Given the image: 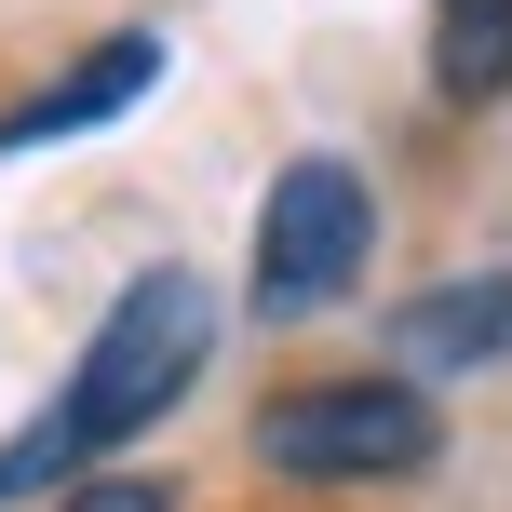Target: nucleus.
<instances>
[{
	"mask_svg": "<svg viewBox=\"0 0 512 512\" xmlns=\"http://www.w3.org/2000/svg\"><path fill=\"white\" fill-rule=\"evenodd\" d=\"M256 459L283 486H418L445 459V418H432V391L405 364L391 378H310V391L256 405Z\"/></svg>",
	"mask_w": 512,
	"mask_h": 512,
	"instance_id": "f03ea898",
	"label": "nucleus"
},
{
	"mask_svg": "<svg viewBox=\"0 0 512 512\" xmlns=\"http://www.w3.org/2000/svg\"><path fill=\"white\" fill-rule=\"evenodd\" d=\"M68 512H176V486H135V472H122V486H81Z\"/></svg>",
	"mask_w": 512,
	"mask_h": 512,
	"instance_id": "0eeeda50",
	"label": "nucleus"
},
{
	"mask_svg": "<svg viewBox=\"0 0 512 512\" xmlns=\"http://www.w3.org/2000/svg\"><path fill=\"white\" fill-rule=\"evenodd\" d=\"M391 351L405 378H472V364L512 351V270H459V283H418L391 310Z\"/></svg>",
	"mask_w": 512,
	"mask_h": 512,
	"instance_id": "20e7f679",
	"label": "nucleus"
},
{
	"mask_svg": "<svg viewBox=\"0 0 512 512\" xmlns=\"http://www.w3.org/2000/svg\"><path fill=\"white\" fill-rule=\"evenodd\" d=\"M149 81H162V41H149V27L95 41V54H81L68 81H54V95H27L14 122H0V162H14V149H54V135H95V122H122V108L149 95Z\"/></svg>",
	"mask_w": 512,
	"mask_h": 512,
	"instance_id": "39448f33",
	"label": "nucleus"
},
{
	"mask_svg": "<svg viewBox=\"0 0 512 512\" xmlns=\"http://www.w3.org/2000/svg\"><path fill=\"white\" fill-rule=\"evenodd\" d=\"M432 95L445 108L512 95V0H432Z\"/></svg>",
	"mask_w": 512,
	"mask_h": 512,
	"instance_id": "423d86ee",
	"label": "nucleus"
},
{
	"mask_svg": "<svg viewBox=\"0 0 512 512\" xmlns=\"http://www.w3.org/2000/svg\"><path fill=\"white\" fill-rule=\"evenodd\" d=\"M203 364H216V297H203V270H176V256H162V270H135L122 297H108V324L81 337L68 391H54V405L0 445V512L41 499V486H68V472L108 459V445L162 432V418L203 391Z\"/></svg>",
	"mask_w": 512,
	"mask_h": 512,
	"instance_id": "f257e3e1",
	"label": "nucleus"
},
{
	"mask_svg": "<svg viewBox=\"0 0 512 512\" xmlns=\"http://www.w3.org/2000/svg\"><path fill=\"white\" fill-rule=\"evenodd\" d=\"M364 256H378V189L351 176L337 149L283 162L270 203H256V324H310V310H337L364 283Z\"/></svg>",
	"mask_w": 512,
	"mask_h": 512,
	"instance_id": "7ed1b4c3",
	"label": "nucleus"
}]
</instances>
